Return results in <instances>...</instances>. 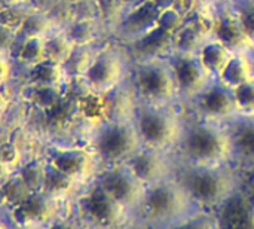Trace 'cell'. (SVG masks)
Masks as SVG:
<instances>
[{
    "mask_svg": "<svg viewBox=\"0 0 254 229\" xmlns=\"http://www.w3.org/2000/svg\"><path fill=\"white\" fill-rule=\"evenodd\" d=\"M51 215V204L43 191L31 192L30 197L13 210V219L19 225H28L46 219Z\"/></svg>",
    "mask_w": 254,
    "mask_h": 229,
    "instance_id": "cell-11",
    "label": "cell"
},
{
    "mask_svg": "<svg viewBox=\"0 0 254 229\" xmlns=\"http://www.w3.org/2000/svg\"><path fill=\"white\" fill-rule=\"evenodd\" d=\"M71 185H73V177L71 176H68L67 173L61 171L54 164L46 165L43 189H42L45 194H51V195L65 194V192L70 191Z\"/></svg>",
    "mask_w": 254,
    "mask_h": 229,
    "instance_id": "cell-16",
    "label": "cell"
},
{
    "mask_svg": "<svg viewBox=\"0 0 254 229\" xmlns=\"http://www.w3.org/2000/svg\"><path fill=\"white\" fill-rule=\"evenodd\" d=\"M67 36L74 45H88L95 37L94 19H76L68 28Z\"/></svg>",
    "mask_w": 254,
    "mask_h": 229,
    "instance_id": "cell-22",
    "label": "cell"
},
{
    "mask_svg": "<svg viewBox=\"0 0 254 229\" xmlns=\"http://www.w3.org/2000/svg\"><path fill=\"white\" fill-rule=\"evenodd\" d=\"M1 194L4 197V200L13 206V207H18L21 206L31 194V189L27 186V183L22 180V177L18 174V176H13V177H9L3 185H1Z\"/></svg>",
    "mask_w": 254,
    "mask_h": 229,
    "instance_id": "cell-19",
    "label": "cell"
},
{
    "mask_svg": "<svg viewBox=\"0 0 254 229\" xmlns=\"http://www.w3.org/2000/svg\"><path fill=\"white\" fill-rule=\"evenodd\" d=\"M52 164L58 167L61 171L67 173L73 179L82 174H86L92 159L91 155L86 151L82 149H68V151H60L55 156Z\"/></svg>",
    "mask_w": 254,
    "mask_h": 229,
    "instance_id": "cell-12",
    "label": "cell"
},
{
    "mask_svg": "<svg viewBox=\"0 0 254 229\" xmlns=\"http://www.w3.org/2000/svg\"><path fill=\"white\" fill-rule=\"evenodd\" d=\"M49 28V19L43 13H28L27 18L24 19L21 28L16 33H21L24 39L31 37V36H42L48 31Z\"/></svg>",
    "mask_w": 254,
    "mask_h": 229,
    "instance_id": "cell-23",
    "label": "cell"
},
{
    "mask_svg": "<svg viewBox=\"0 0 254 229\" xmlns=\"http://www.w3.org/2000/svg\"><path fill=\"white\" fill-rule=\"evenodd\" d=\"M70 12L76 19H94L100 10L95 0H76L71 3Z\"/></svg>",
    "mask_w": 254,
    "mask_h": 229,
    "instance_id": "cell-27",
    "label": "cell"
},
{
    "mask_svg": "<svg viewBox=\"0 0 254 229\" xmlns=\"http://www.w3.org/2000/svg\"><path fill=\"white\" fill-rule=\"evenodd\" d=\"M131 121L141 149L173 156L185 122L176 106L138 104Z\"/></svg>",
    "mask_w": 254,
    "mask_h": 229,
    "instance_id": "cell-4",
    "label": "cell"
},
{
    "mask_svg": "<svg viewBox=\"0 0 254 229\" xmlns=\"http://www.w3.org/2000/svg\"><path fill=\"white\" fill-rule=\"evenodd\" d=\"M83 207L92 219L101 224H113L125 212V209L118 204L101 186H97L83 198Z\"/></svg>",
    "mask_w": 254,
    "mask_h": 229,
    "instance_id": "cell-10",
    "label": "cell"
},
{
    "mask_svg": "<svg viewBox=\"0 0 254 229\" xmlns=\"http://www.w3.org/2000/svg\"><path fill=\"white\" fill-rule=\"evenodd\" d=\"M232 165L254 170V116H235L228 124Z\"/></svg>",
    "mask_w": 254,
    "mask_h": 229,
    "instance_id": "cell-8",
    "label": "cell"
},
{
    "mask_svg": "<svg viewBox=\"0 0 254 229\" xmlns=\"http://www.w3.org/2000/svg\"><path fill=\"white\" fill-rule=\"evenodd\" d=\"M9 75V64L0 57V82L4 80Z\"/></svg>",
    "mask_w": 254,
    "mask_h": 229,
    "instance_id": "cell-30",
    "label": "cell"
},
{
    "mask_svg": "<svg viewBox=\"0 0 254 229\" xmlns=\"http://www.w3.org/2000/svg\"><path fill=\"white\" fill-rule=\"evenodd\" d=\"M28 13H25L21 7H18V3L6 7V9H1L0 10V24L18 31L24 22V19L27 18Z\"/></svg>",
    "mask_w": 254,
    "mask_h": 229,
    "instance_id": "cell-26",
    "label": "cell"
},
{
    "mask_svg": "<svg viewBox=\"0 0 254 229\" xmlns=\"http://www.w3.org/2000/svg\"><path fill=\"white\" fill-rule=\"evenodd\" d=\"M77 109L80 113L91 121H104L107 118V103L101 92H89L77 101Z\"/></svg>",
    "mask_w": 254,
    "mask_h": 229,
    "instance_id": "cell-18",
    "label": "cell"
},
{
    "mask_svg": "<svg viewBox=\"0 0 254 229\" xmlns=\"http://www.w3.org/2000/svg\"><path fill=\"white\" fill-rule=\"evenodd\" d=\"M196 209L192 206L174 173L165 179L144 186L135 215L153 227L180 225L192 218Z\"/></svg>",
    "mask_w": 254,
    "mask_h": 229,
    "instance_id": "cell-3",
    "label": "cell"
},
{
    "mask_svg": "<svg viewBox=\"0 0 254 229\" xmlns=\"http://www.w3.org/2000/svg\"><path fill=\"white\" fill-rule=\"evenodd\" d=\"M16 1H19V3H21V1H25V0H16Z\"/></svg>",
    "mask_w": 254,
    "mask_h": 229,
    "instance_id": "cell-34",
    "label": "cell"
},
{
    "mask_svg": "<svg viewBox=\"0 0 254 229\" xmlns=\"http://www.w3.org/2000/svg\"><path fill=\"white\" fill-rule=\"evenodd\" d=\"M18 58L21 63L31 66V67L46 60L45 39L42 36H31V37L24 39L18 49Z\"/></svg>",
    "mask_w": 254,
    "mask_h": 229,
    "instance_id": "cell-17",
    "label": "cell"
},
{
    "mask_svg": "<svg viewBox=\"0 0 254 229\" xmlns=\"http://www.w3.org/2000/svg\"><path fill=\"white\" fill-rule=\"evenodd\" d=\"M94 89H92L91 83L88 82V79L85 77V75L83 76H71L63 89V95L65 98L77 103L80 98H83L85 95H88Z\"/></svg>",
    "mask_w": 254,
    "mask_h": 229,
    "instance_id": "cell-24",
    "label": "cell"
},
{
    "mask_svg": "<svg viewBox=\"0 0 254 229\" xmlns=\"http://www.w3.org/2000/svg\"><path fill=\"white\" fill-rule=\"evenodd\" d=\"M27 98L37 107L48 110L63 98V89L54 85L31 83V88L27 92Z\"/></svg>",
    "mask_w": 254,
    "mask_h": 229,
    "instance_id": "cell-15",
    "label": "cell"
},
{
    "mask_svg": "<svg viewBox=\"0 0 254 229\" xmlns=\"http://www.w3.org/2000/svg\"><path fill=\"white\" fill-rule=\"evenodd\" d=\"M4 107V98L1 97V94H0V112H1V109Z\"/></svg>",
    "mask_w": 254,
    "mask_h": 229,
    "instance_id": "cell-32",
    "label": "cell"
},
{
    "mask_svg": "<svg viewBox=\"0 0 254 229\" xmlns=\"http://www.w3.org/2000/svg\"><path fill=\"white\" fill-rule=\"evenodd\" d=\"M176 179L182 185L196 212L219 210L240 192L238 168L225 167H176Z\"/></svg>",
    "mask_w": 254,
    "mask_h": 229,
    "instance_id": "cell-2",
    "label": "cell"
},
{
    "mask_svg": "<svg viewBox=\"0 0 254 229\" xmlns=\"http://www.w3.org/2000/svg\"><path fill=\"white\" fill-rule=\"evenodd\" d=\"M74 43L68 39V36L58 34L52 36L49 39H45V51H46V58L52 60L58 64H63L67 57L70 55Z\"/></svg>",
    "mask_w": 254,
    "mask_h": 229,
    "instance_id": "cell-20",
    "label": "cell"
},
{
    "mask_svg": "<svg viewBox=\"0 0 254 229\" xmlns=\"http://www.w3.org/2000/svg\"><path fill=\"white\" fill-rule=\"evenodd\" d=\"M3 168H4V165H3V164L0 162V176H1V173H3Z\"/></svg>",
    "mask_w": 254,
    "mask_h": 229,
    "instance_id": "cell-33",
    "label": "cell"
},
{
    "mask_svg": "<svg viewBox=\"0 0 254 229\" xmlns=\"http://www.w3.org/2000/svg\"><path fill=\"white\" fill-rule=\"evenodd\" d=\"M95 146L104 159L116 164L127 162L141 149L131 119L106 125V128L98 134Z\"/></svg>",
    "mask_w": 254,
    "mask_h": 229,
    "instance_id": "cell-6",
    "label": "cell"
},
{
    "mask_svg": "<svg viewBox=\"0 0 254 229\" xmlns=\"http://www.w3.org/2000/svg\"><path fill=\"white\" fill-rule=\"evenodd\" d=\"M100 186L125 210L134 212H137L144 192V185L138 182L125 162L103 173Z\"/></svg>",
    "mask_w": 254,
    "mask_h": 229,
    "instance_id": "cell-7",
    "label": "cell"
},
{
    "mask_svg": "<svg viewBox=\"0 0 254 229\" xmlns=\"http://www.w3.org/2000/svg\"><path fill=\"white\" fill-rule=\"evenodd\" d=\"M92 61V55L86 45H74L67 60L61 64L64 75L71 76H83Z\"/></svg>",
    "mask_w": 254,
    "mask_h": 229,
    "instance_id": "cell-14",
    "label": "cell"
},
{
    "mask_svg": "<svg viewBox=\"0 0 254 229\" xmlns=\"http://www.w3.org/2000/svg\"><path fill=\"white\" fill-rule=\"evenodd\" d=\"M132 83L138 104L177 106L180 103L176 79L168 60L159 57L143 58L137 64Z\"/></svg>",
    "mask_w": 254,
    "mask_h": 229,
    "instance_id": "cell-5",
    "label": "cell"
},
{
    "mask_svg": "<svg viewBox=\"0 0 254 229\" xmlns=\"http://www.w3.org/2000/svg\"><path fill=\"white\" fill-rule=\"evenodd\" d=\"M19 156H21V152L15 143H10V142L0 143V162L4 167L16 165L19 161Z\"/></svg>",
    "mask_w": 254,
    "mask_h": 229,
    "instance_id": "cell-28",
    "label": "cell"
},
{
    "mask_svg": "<svg viewBox=\"0 0 254 229\" xmlns=\"http://www.w3.org/2000/svg\"><path fill=\"white\" fill-rule=\"evenodd\" d=\"M15 37H16V31L0 24V52L3 51H9L15 42Z\"/></svg>",
    "mask_w": 254,
    "mask_h": 229,
    "instance_id": "cell-29",
    "label": "cell"
},
{
    "mask_svg": "<svg viewBox=\"0 0 254 229\" xmlns=\"http://www.w3.org/2000/svg\"><path fill=\"white\" fill-rule=\"evenodd\" d=\"M124 75V66L121 58L112 52H103L92 58L85 77L91 83L95 92H104L115 88Z\"/></svg>",
    "mask_w": 254,
    "mask_h": 229,
    "instance_id": "cell-9",
    "label": "cell"
},
{
    "mask_svg": "<svg viewBox=\"0 0 254 229\" xmlns=\"http://www.w3.org/2000/svg\"><path fill=\"white\" fill-rule=\"evenodd\" d=\"M45 171H46V165L42 161H31L22 167L19 176L31 189V192H36L43 189Z\"/></svg>",
    "mask_w": 254,
    "mask_h": 229,
    "instance_id": "cell-21",
    "label": "cell"
},
{
    "mask_svg": "<svg viewBox=\"0 0 254 229\" xmlns=\"http://www.w3.org/2000/svg\"><path fill=\"white\" fill-rule=\"evenodd\" d=\"M76 103V101H71L68 98H65L63 95V98L54 104L51 109L46 110V116H48V121L52 124V125H64L68 122V119L71 118V104Z\"/></svg>",
    "mask_w": 254,
    "mask_h": 229,
    "instance_id": "cell-25",
    "label": "cell"
},
{
    "mask_svg": "<svg viewBox=\"0 0 254 229\" xmlns=\"http://www.w3.org/2000/svg\"><path fill=\"white\" fill-rule=\"evenodd\" d=\"M226 124L199 116L185 118L179 142L173 152L176 167L232 165Z\"/></svg>",
    "mask_w": 254,
    "mask_h": 229,
    "instance_id": "cell-1",
    "label": "cell"
},
{
    "mask_svg": "<svg viewBox=\"0 0 254 229\" xmlns=\"http://www.w3.org/2000/svg\"><path fill=\"white\" fill-rule=\"evenodd\" d=\"M15 3H19V1H16V0H0V10L9 7V6H12Z\"/></svg>",
    "mask_w": 254,
    "mask_h": 229,
    "instance_id": "cell-31",
    "label": "cell"
},
{
    "mask_svg": "<svg viewBox=\"0 0 254 229\" xmlns=\"http://www.w3.org/2000/svg\"><path fill=\"white\" fill-rule=\"evenodd\" d=\"M63 67L61 64L52 61V60H43L39 64L31 67L30 72V82L39 83V85H54L60 86L63 80Z\"/></svg>",
    "mask_w": 254,
    "mask_h": 229,
    "instance_id": "cell-13",
    "label": "cell"
}]
</instances>
